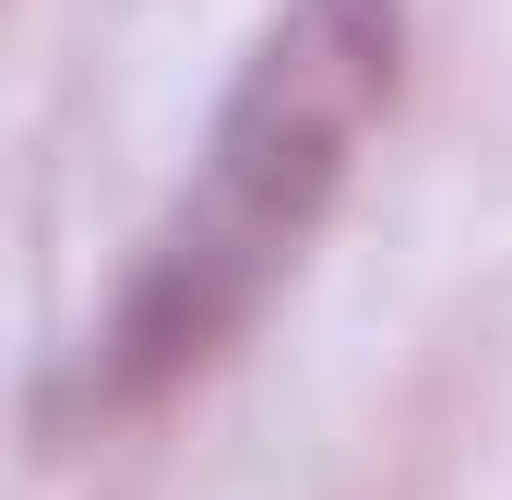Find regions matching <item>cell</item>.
I'll return each instance as SVG.
<instances>
[{
  "instance_id": "obj_1",
  "label": "cell",
  "mask_w": 512,
  "mask_h": 500,
  "mask_svg": "<svg viewBox=\"0 0 512 500\" xmlns=\"http://www.w3.org/2000/svg\"><path fill=\"white\" fill-rule=\"evenodd\" d=\"M393 96H405V0H286L251 36L239 84L215 96V131H203L179 203L131 250L60 405L131 417V405L179 393L215 346H239V322L298 274V250L346 203Z\"/></svg>"
}]
</instances>
